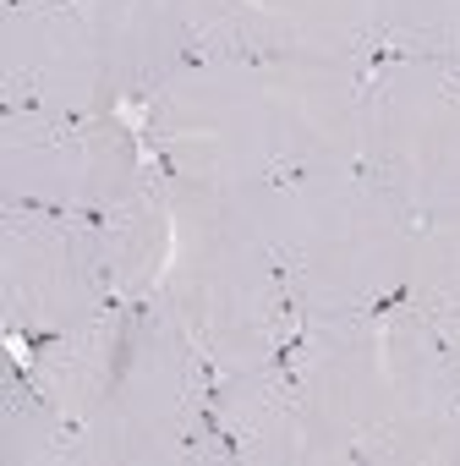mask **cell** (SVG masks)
Wrapping results in <instances>:
<instances>
[{
  "label": "cell",
  "mask_w": 460,
  "mask_h": 466,
  "mask_svg": "<svg viewBox=\"0 0 460 466\" xmlns=\"http://www.w3.org/2000/svg\"><path fill=\"white\" fill-rule=\"evenodd\" d=\"M285 368L307 417V461H460V357L400 297L373 313L302 324Z\"/></svg>",
  "instance_id": "2"
},
{
  "label": "cell",
  "mask_w": 460,
  "mask_h": 466,
  "mask_svg": "<svg viewBox=\"0 0 460 466\" xmlns=\"http://www.w3.org/2000/svg\"><path fill=\"white\" fill-rule=\"evenodd\" d=\"M411 219L460 208V61L373 56L362 83V159Z\"/></svg>",
  "instance_id": "6"
},
{
  "label": "cell",
  "mask_w": 460,
  "mask_h": 466,
  "mask_svg": "<svg viewBox=\"0 0 460 466\" xmlns=\"http://www.w3.org/2000/svg\"><path fill=\"white\" fill-rule=\"evenodd\" d=\"M0 99L6 110L61 116H105L121 105L72 0L0 12Z\"/></svg>",
  "instance_id": "10"
},
{
  "label": "cell",
  "mask_w": 460,
  "mask_h": 466,
  "mask_svg": "<svg viewBox=\"0 0 460 466\" xmlns=\"http://www.w3.org/2000/svg\"><path fill=\"white\" fill-rule=\"evenodd\" d=\"M115 340H121V302H110L99 319H88V324H77V329H66V335H45V340L28 351V384H34L55 411H66V417L83 428V417L94 411V400H99V390H105Z\"/></svg>",
  "instance_id": "14"
},
{
  "label": "cell",
  "mask_w": 460,
  "mask_h": 466,
  "mask_svg": "<svg viewBox=\"0 0 460 466\" xmlns=\"http://www.w3.org/2000/svg\"><path fill=\"white\" fill-rule=\"evenodd\" d=\"M367 17L384 56L460 61V0H367Z\"/></svg>",
  "instance_id": "17"
},
{
  "label": "cell",
  "mask_w": 460,
  "mask_h": 466,
  "mask_svg": "<svg viewBox=\"0 0 460 466\" xmlns=\"http://www.w3.org/2000/svg\"><path fill=\"white\" fill-rule=\"evenodd\" d=\"M0 455L12 466H72L77 461V422L55 411L34 384H17L6 373V400H0Z\"/></svg>",
  "instance_id": "16"
},
{
  "label": "cell",
  "mask_w": 460,
  "mask_h": 466,
  "mask_svg": "<svg viewBox=\"0 0 460 466\" xmlns=\"http://www.w3.org/2000/svg\"><path fill=\"white\" fill-rule=\"evenodd\" d=\"M6 6H45V0H6Z\"/></svg>",
  "instance_id": "18"
},
{
  "label": "cell",
  "mask_w": 460,
  "mask_h": 466,
  "mask_svg": "<svg viewBox=\"0 0 460 466\" xmlns=\"http://www.w3.org/2000/svg\"><path fill=\"white\" fill-rule=\"evenodd\" d=\"M367 61L275 56L186 61L143 105V137L170 176L247 181L362 159Z\"/></svg>",
  "instance_id": "1"
},
{
  "label": "cell",
  "mask_w": 460,
  "mask_h": 466,
  "mask_svg": "<svg viewBox=\"0 0 460 466\" xmlns=\"http://www.w3.org/2000/svg\"><path fill=\"white\" fill-rule=\"evenodd\" d=\"M264 237L302 324L373 313L400 297L416 219L362 165L225 181Z\"/></svg>",
  "instance_id": "3"
},
{
  "label": "cell",
  "mask_w": 460,
  "mask_h": 466,
  "mask_svg": "<svg viewBox=\"0 0 460 466\" xmlns=\"http://www.w3.org/2000/svg\"><path fill=\"white\" fill-rule=\"evenodd\" d=\"M148 302L186 329L214 373L275 362L302 329L264 237L225 181L170 176V253Z\"/></svg>",
  "instance_id": "4"
},
{
  "label": "cell",
  "mask_w": 460,
  "mask_h": 466,
  "mask_svg": "<svg viewBox=\"0 0 460 466\" xmlns=\"http://www.w3.org/2000/svg\"><path fill=\"white\" fill-rule=\"evenodd\" d=\"M99 242H105V275L115 302H148L154 280L170 253V176L154 170L126 203L99 214Z\"/></svg>",
  "instance_id": "13"
},
{
  "label": "cell",
  "mask_w": 460,
  "mask_h": 466,
  "mask_svg": "<svg viewBox=\"0 0 460 466\" xmlns=\"http://www.w3.org/2000/svg\"><path fill=\"white\" fill-rule=\"evenodd\" d=\"M115 99H148L170 72L197 61L186 0H72Z\"/></svg>",
  "instance_id": "12"
},
{
  "label": "cell",
  "mask_w": 460,
  "mask_h": 466,
  "mask_svg": "<svg viewBox=\"0 0 460 466\" xmlns=\"http://www.w3.org/2000/svg\"><path fill=\"white\" fill-rule=\"evenodd\" d=\"M143 132L121 116H61V110H6L0 121V203L6 208H61L110 214L154 170L143 165Z\"/></svg>",
  "instance_id": "7"
},
{
  "label": "cell",
  "mask_w": 460,
  "mask_h": 466,
  "mask_svg": "<svg viewBox=\"0 0 460 466\" xmlns=\"http://www.w3.org/2000/svg\"><path fill=\"white\" fill-rule=\"evenodd\" d=\"M197 61L340 56L373 61L367 0H186Z\"/></svg>",
  "instance_id": "9"
},
{
  "label": "cell",
  "mask_w": 460,
  "mask_h": 466,
  "mask_svg": "<svg viewBox=\"0 0 460 466\" xmlns=\"http://www.w3.org/2000/svg\"><path fill=\"white\" fill-rule=\"evenodd\" d=\"M400 302L460 357V208L416 219Z\"/></svg>",
  "instance_id": "15"
},
{
  "label": "cell",
  "mask_w": 460,
  "mask_h": 466,
  "mask_svg": "<svg viewBox=\"0 0 460 466\" xmlns=\"http://www.w3.org/2000/svg\"><path fill=\"white\" fill-rule=\"evenodd\" d=\"M99 214L6 208L0 219V313L12 335H66L110 308Z\"/></svg>",
  "instance_id": "8"
},
{
  "label": "cell",
  "mask_w": 460,
  "mask_h": 466,
  "mask_svg": "<svg viewBox=\"0 0 460 466\" xmlns=\"http://www.w3.org/2000/svg\"><path fill=\"white\" fill-rule=\"evenodd\" d=\"M208 384L214 368L170 313L154 302H121V340L105 390L77 428V461H225V444L208 428Z\"/></svg>",
  "instance_id": "5"
},
{
  "label": "cell",
  "mask_w": 460,
  "mask_h": 466,
  "mask_svg": "<svg viewBox=\"0 0 460 466\" xmlns=\"http://www.w3.org/2000/svg\"><path fill=\"white\" fill-rule=\"evenodd\" d=\"M208 428L225 444V461L253 466H302L307 461V417L285 357L214 373L208 384Z\"/></svg>",
  "instance_id": "11"
}]
</instances>
